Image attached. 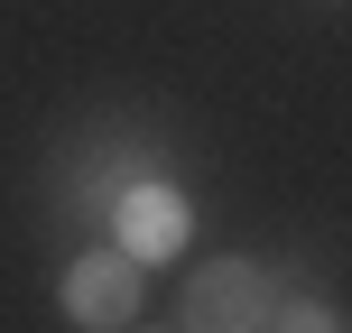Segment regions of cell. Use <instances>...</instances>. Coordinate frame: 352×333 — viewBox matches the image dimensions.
Returning a JSON list of instances; mask_svg holds the SVG:
<instances>
[{
  "instance_id": "obj_3",
  "label": "cell",
  "mask_w": 352,
  "mask_h": 333,
  "mask_svg": "<svg viewBox=\"0 0 352 333\" xmlns=\"http://www.w3.org/2000/svg\"><path fill=\"white\" fill-rule=\"evenodd\" d=\"M186 222H195V213H186L176 185H130L121 204H111V241H121L130 260H148V268L186 250Z\"/></svg>"
},
{
  "instance_id": "obj_1",
  "label": "cell",
  "mask_w": 352,
  "mask_h": 333,
  "mask_svg": "<svg viewBox=\"0 0 352 333\" xmlns=\"http://www.w3.org/2000/svg\"><path fill=\"white\" fill-rule=\"evenodd\" d=\"M56 306H65L84 333L140 324V260H130V250H84V260L56 278Z\"/></svg>"
},
{
  "instance_id": "obj_2",
  "label": "cell",
  "mask_w": 352,
  "mask_h": 333,
  "mask_svg": "<svg viewBox=\"0 0 352 333\" xmlns=\"http://www.w3.org/2000/svg\"><path fill=\"white\" fill-rule=\"evenodd\" d=\"M186 324H195V333L269 324V278H260L250 260H213V268H195V287H186Z\"/></svg>"
}]
</instances>
